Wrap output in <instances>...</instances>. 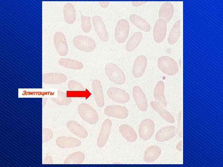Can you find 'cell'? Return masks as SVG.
I'll return each mask as SVG.
<instances>
[{
    "label": "cell",
    "mask_w": 223,
    "mask_h": 167,
    "mask_svg": "<svg viewBox=\"0 0 223 167\" xmlns=\"http://www.w3.org/2000/svg\"><path fill=\"white\" fill-rule=\"evenodd\" d=\"M106 74L109 79L114 83L121 85L125 81V75L122 70L116 64L110 62L105 66Z\"/></svg>",
    "instance_id": "6da1fadb"
},
{
    "label": "cell",
    "mask_w": 223,
    "mask_h": 167,
    "mask_svg": "<svg viewBox=\"0 0 223 167\" xmlns=\"http://www.w3.org/2000/svg\"><path fill=\"white\" fill-rule=\"evenodd\" d=\"M159 69L163 73L169 75H173L179 71L178 66L172 58L167 56L160 57L158 60Z\"/></svg>",
    "instance_id": "7a4b0ae2"
},
{
    "label": "cell",
    "mask_w": 223,
    "mask_h": 167,
    "mask_svg": "<svg viewBox=\"0 0 223 167\" xmlns=\"http://www.w3.org/2000/svg\"><path fill=\"white\" fill-rule=\"evenodd\" d=\"M73 43L78 49L87 52L92 51L96 46V42L93 38L82 35L75 36L73 39Z\"/></svg>",
    "instance_id": "3957f363"
},
{
    "label": "cell",
    "mask_w": 223,
    "mask_h": 167,
    "mask_svg": "<svg viewBox=\"0 0 223 167\" xmlns=\"http://www.w3.org/2000/svg\"><path fill=\"white\" fill-rule=\"evenodd\" d=\"M78 113L85 122L91 124L96 123L98 120V116L96 111L90 105L81 103L77 107Z\"/></svg>",
    "instance_id": "277c9868"
},
{
    "label": "cell",
    "mask_w": 223,
    "mask_h": 167,
    "mask_svg": "<svg viewBox=\"0 0 223 167\" xmlns=\"http://www.w3.org/2000/svg\"><path fill=\"white\" fill-rule=\"evenodd\" d=\"M130 30V25L128 21L124 19H119L115 29V38L119 43L124 42L128 38Z\"/></svg>",
    "instance_id": "5b68a950"
},
{
    "label": "cell",
    "mask_w": 223,
    "mask_h": 167,
    "mask_svg": "<svg viewBox=\"0 0 223 167\" xmlns=\"http://www.w3.org/2000/svg\"><path fill=\"white\" fill-rule=\"evenodd\" d=\"M155 130V124L151 119L146 118L142 120L138 128L139 136L142 139L149 140L152 136Z\"/></svg>",
    "instance_id": "8992f818"
},
{
    "label": "cell",
    "mask_w": 223,
    "mask_h": 167,
    "mask_svg": "<svg viewBox=\"0 0 223 167\" xmlns=\"http://www.w3.org/2000/svg\"><path fill=\"white\" fill-rule=\"evenodd\" d=\"M112 126V121L109 119H106L103 123L97 141V144L99 148H103L107 144Z\"/></svg>",
    "instance_id": "52a82bcc"
},
{
    "label": "cell",
    "mask_w": 223,
    "mask_h": 167,
    "mask_svg": "<svg viewBox=\"0 0 223 167\" xmlns=\"http://www.w3.org/2000/svg\"><path fill=\"white\" fill-rule=\"evenodd\" d=\"M108 96L113 101L120 103L128 102L130 97L129 94L124 90L115 87H111L107 90Z\"/></svg>",
    "instance_id": "ba28073f"
},
{
    "label": "cell",
    "mask_w": 223,
    "mask_h": 167,
    "mask_svg": "<svg viewBox=\"0 0 223 167\" xmlns=\"http://www.w3.org/2000/svg\"><path fill=\"white\" fill-rule=\"evenodd\" d=\"M92 20L94 29L99 39L103 41H107L109 35L101 17L95 15L92 17Z\"/></svg>",
    "instance_id": "9c48e42d"
},
{
    "label": "cell",
    "mask_w": 223,
    "mask_h": 167,
    "mask_svg": "<svg viewBox=\"0 0 223 167\" xmlns=\"http://www.w3.org/2000/svg\"><path fill=\"white\" fill-rule=\"evenodd\" d=\"M54 41L58 53L61 56L66 55L68 52V47L64 34L60 31L56 32L54 36Z\"/></svg>",
    "instance_id": "30bf717a"
},
{
    "label": "cell",
    "mask_w": 223,
    "mask_h": 167,
    "mask_svg": "<svg viewBox=\"0 0 223 167\" xmlns=\"http://www.w3.org/2000/svg\"><path fill=\"white\" fill-rule=\"evenodd\" d=\"M133 99L138 108L142 111H146L148 105L146 96L140 87L134 86L132 89Z\"/></svg>",
    "instance_id": "8fae6325"
},
{
    "label": "cell",
    "mask_w": 223,
    "mask_h": 167,
    "mask_svg": "<svg viewBox=\"0 0 223 167\" xmlns=\"http://www.w3.org/2000/svg\"><path fill=\"white\" fill-rule=\"evenodd\" d=\"M167 22L159 18L156 22L153 29V37L156 42L160 43L164 40L167 33Z\"/></svg>",
    "instance_id": "7c38bea8"
},
{
    "label": "cell",
    "mask_w": 223,
    "mask_h": 167,
    "mask_svg": "<svg viewBox=\"0 0 223 167\" xmlns=\"http://www.w3.org/2000/svg\"><path fill=\"white\" fill-rule=\"evenodd\" d=\"M104 112L107 116L122 119L126 118L129 113L128 109L125 106L116 105L106 107Z\"/></svg>",
    "instance_id": "4fadbf2b"
},
{
    "label": "cell",
    "mask_w": 223,
    "mask_h": 167,
    "mask_svg": "<svg viewBox=\"0 0 223 167\" xmlns=\"http://www.w3.org/2000/svg\"><path fill=\"white\" fill-rule=\"evenodd\" d=\"M147 64V60L143 55H140L135 59L132 68V74L135 78L141 77L145 73Z\"/></svg>",
    "instance_id": "5bb4252c"
},
{
    "label": "cell",
    "mask_w": 223,
    "mask_h": 167,
    "mask_svg": "<svg viewBox=\"0 0 223 167\" xmlns=\"http://www.w3.org/2000/svg\"><path fill=\"white\" fill-rule=\"evenodd\" d=\"M176 134V127L173 126H168L162 128L157 132L155 139L158 142H163L173 138Z\"/></svg>",
    "instance_id": "9a60e30c"
},
{
    "label": "cell",
    "mask_w": 223,
    "mask_h": 167,
    "mask_svg": "<svg viewBox=\"0 0 223 167\" xmlns=\"http://www.w3.org/2000/svg\"><path fill=\"white\" fill-rule=\"evenodd\" d=\"M92 88L95 100L97 106L102 108L104 105V95L100 82L94 79L92 82Z\"/></svg>",
    "instance_id": "2e32d148"
},
{
    "label": "cell",
    "mask_w": 223,
    "mask_h": 167,
    "mask_svg": "<svg viewBox=\"0 0 223 167\" xmlns=\"http://www.w3.org/2000/svg\"><path fill=\"white\" fill-rule=\"evenodd\" d=\"M56 143L58 146L61 148H73L80 146L81 142L77 138L63 136L57 138Z\"/></svg>",
    "instance_id": "e0dca14e"
},
{
    "label": "cell",
    "mask_w": 223,
    "mask_h": 167,
    "mask_svg": "<svg viewBox=\"0 0 223 167\" xmlns=\"http://www.w3.org/2000/svg\"><path fill=\"white\" fill-rule=\"evenodd\" d=\"M67 79L66 76L59 73H50L42 75L43 82L47 84H59L65 82Z\"/></svg>",
    "instance_id": "ac0fdd59"
},
{
    "label": "cell",
    "mask_w": 223,
    "mask_h": 167,
    "mask_svg": "<svg viewBox=\"0 0 223 167\" xmlns=\"http://www.w3.org/2000/svg\"><path fill=\"white\" fill-rule=\"evenodd\" d=\"M150 104L152 108L166 121L170 123H174L175 121L174 117L164 108L163 105L155 101H151Z\"/></svg>",
    "instance_id": "d6986e66"
},
{
    "label": "cell",
    "mask_w": 223,
    "mask_h": 167,
    "mask_svg": "<svg viewBox=\"0 0 223 167\" xmlns=\"http://www.w3.org/2000/svg\"><path fill=\"white\" fill-rule=\"evenodd\" d=\"M66 126L71 133L80 138H85L88 136L87 131L83 126L75 121H68L67 123Z\"/></svg>",
    "instance_id": "ffe728a7"
},
{
    "label": "cell",
    "mask_w": 223,
    "mask_h": 167,
    "mask_svg": "<svg viewBox=\"0 0 223 167\" xmlns=\"http://www.w3.org/2000/svg\"><path fill=\"white\" fill-rule=\"evenodd\" d=\"M161 152V149L158 146L155 145L150 146L145 151L143 160L147 163L153 162L159 157Z\"/></svg>",
    "instance_id": "44dd1931"
},
{
    "label": "cell",
    "mask_w": 223,
    "mask_h": 167,
    "mask_svg": "<svg viewBox=\"0 0 223 167\" xmlns=\"http://www.w3.org/2000/svg\"><path fill=\"white\" fill-rule=\"evenodd\" d=\"M164 82L161 80L159 81L156 84L154 90V97L156 101L166 107L167 105V102L164 94Z\"/></svg>",
    "instance_id": "7402d4cb"
},
{
    "label": "cell",
    "mask_w": 223,
    "mask_h": 167,
    "mask_svg": "<svg viewBox=\"0 0 223 167\" xmlns=\"http://www.w3.org/2000/svg\"><path fill=\"white\" fill-rule=\"evenodd\" d=\"M174 8L172 4L167 2L164 3L160 7L158 13L160 18L165 20L166 22L169 21L174 14Z\"/></svg>",
    "instance_id": "603a6c76"
},
{
    "label": "cell",
    "mask_w": 223,
    "mask_h": 167,
    "mask_svg": "<svg viewBox=\"0 0 223 167\" xmlns=\"http://www.w3.org/2000/svg\"><path fill=\"white\" fill-rule=\"evenodd\" d=\"M119 131L123 137L127 141L133 142L136 141L137 139V133L129 125L127 124H122L119 127Z\"/></svg>",
    "instance_id": "cb8c5ba5"
},
{
    "label": "cell",
    "mask_w": 223,
    "mask_h": 167,
    "mask_svg": "<svg viewBox=\"0 0 223 167\" xmlns=\"http://www.w3.org/2000/svg\"><path fill=\"white\" fill-rule=\"evenodd\" d=\"M130 22L139 29L146 32H149L151 27L144 19L136 14H131L129 17Z\"/></svg>",
    "instance_id": "d4e9b609"
},
{
    "label": "cell",
    "mask_w": 223,
    "mask_h": 167,
    "mask_svg": "<svg viewBox=\"0 0 223 167\" xmlns=\"http://www.w3.org/2000/svg\"><path fill=\"white\" fill-rule=\"evenodd\" d=\"M63 15L65 21L69 24L74 22L76 17V11L73 5L70 2L66 3L63 8Z\"/></svg>",
    "instance_id": "484cf974"
},
{
    "label": "cell",
    "mask_w": 223,
    "mask_h": 167,
    "mask_svg": "<svg viewBox=\"0 0 223 167\" xmlns=\"http://www.w3.org/2000/svg\"><path fill=\"white\" fill-rule=\"evenodd\" d=\"M58 63L62 66L71 69L80 70L84 67L81 62L70 58H61L59 59Z\"/></svg>",
    "instance_id": "4316f807"
},
{
    "label": "cell",
    "mask_w": 223,
    "mask_h": 167,
    "mask_svg": "<svg viewBox=\"0 0 223 167\" xmlns=\"http://www.w3.org/2000/svg\"><path fill=\"white\" fill-rule=\"evenodd\" d=\"M181 22L180 19L177 20L174 24L168 35V43L171 45L174 44L178 40L180 34Z\"/></svg>",
    "instance_id": "83f0119b"
},
{
    "label": "cell",
    "mask_w": 223,
    "mask_h": 167,
    "mask_svg": "<svg viewBox=\"0 0 223 167\" xmlns=\"http://www.w3.org/2000/svg\"><path fill=\"white\" fill-rule=\"evenodd\" d=\"M142 38V34L140 32H135L127 41L125 46L126 50L131 52L134 50L138 45Z\"/></svg>",
    "instance_id": "f1b7e54d"
},
{
    "label": "cell",
    "mask_w": 223,
    "mask_h": 167,
    "mask_svg": "<svg viewBox=\"0 0 223 167\" xmlns=\"http://www.w3.org/2000/svg\"><path fill=\"white\" fill-rule=\"evenodd\" d=\"M85 158L84 154L80 151L73 152L67 157L64 163L65 164H80L84 161Z\"/></svg>",
    "instance_id": "f546056e"
},
{
    "label": "cell",
    "mask_w": 223,
    "mask_h": 167,
    "mask_svg": "<svg viewBox=\"0 0 223 167\" xmlns=\"http://www.w3.org/2000/svg\"><path fill=\"white\" fill-rule=\"evenodd\" d=\"M51 99L55 103L60 106L68 105L72 101L71 98L67 97L66 93L61 91H58L57 98H52Z\"/></svg>",
    "instance_id": "4dcf8cb0"
},
{
    "label": "cell",
    "mask_w": 223,
    "mask_h": 167,
    "mask_svg": "<svg viewBox=\"0 0 223 167\" xmlns=\"http://www.w3.org/2000/svg\"><path fill=\"white\" fill-rule=\"evenodd\" d=\"M81 27L82 30L85 32H89L92 29L91 19L90 16L81 14Z\"/></svg>",
    "instance_id": "1f68e13d"
},
{
    "label": "cell",
    "mask_w": 223,
    "mask_h": 167,
    "mask_svg": "<svg viewBox=\"0 0 223 167\" xmlns=\"http://www.w3.org/2000/svg\"><path fill=\"white\" fill-rule=\"evenodd\" d=\"M69 90L71 91H85V89L79 82L74 80L69 81L68 84Z\"/></svg>",
    "instance_id": "d6a6232c"
},
{
    "label": "cell",
    "mask_w": 223,
    "mask_h": 167,
    "mask_svg": "<svg viewBox=\"0 0 223 167\" xmlns=\"http://www.w3.org/2000/svg\"><path fill=\"white\" fill-rule=\"evenodd\" d=\"M146 3V2H133L131 3L134 6L137 7Z\"/></svg>",
    "instance_id": "836d02e7"
},
{
    "label": "cell",
    "mask_w": 223,
    "mask_h": 167,
    "mask_svg": "<svg viewBox=\"0 0 223 167\" xmlns=\"http://www.w3.org/2000/svg\"><path fill=\"white\" fill-rule=\"evenodd\" d=\"M99 3L101 7L105 8L108 6L109 3L108 2H100Z\"/></svg>",
    "instance_id": "e575fe53"
}]
</instances>
